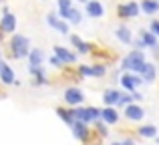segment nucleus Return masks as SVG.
Wrapping results in <instances>:
<instances>
[{
  "label": "nucleus",
  "mask_w": 159,
  "mask_h": 145,
  "mask_svg": "<svg viewBox=\"0 0 159 145\" xmlns=\"http://www.w3.org/2000/svg\"><path fill=\"white\" fill-rule=\"evenodd\" d=\"M0 4H2V0H0Z\"/></svg>",
  "instance_id": "obj_38"
},
{
  "label": "nucleus",
  "mask_w": 159,
  "mask_h": 145,
  "mask_svg": "<svg viewBox=\"0 0 159 145\" xmlns=\"http://www.w3.org/2000/svg\"><path fill=\"white\" fill-rule=\"evenodd\" d=\"M85 12L91 18H103V16H105V6H103L99 0H89V2L85 4Z\"/></svg>",
  "instance_id": "obj_11"
},
{
  "label": "nucleus",
  "mask_w": 159,
  "mask_h": 145,
  "mask_svg": "<svg viewBox=\"0 0 159 145\" xmlns=\"http://www.w3.org/2000/svg\"><path fill=\"white\" fill-rule=\"evenodd\" d=\"M62 99H65V103L70 105V107H81L83 101H85V93H83L79 87H69V89H65Z\"/></svg>",
  "instance_id": "obj_6"
},
{
  "label": "nucleus",
  "mask_w": 159,
  "mask_h": 145,
  "mask_svg": "<svg viewBox=\"0 0 159 145\" xmlns=\"http://www.w3.org/2000/svg\"><path fill=\"white\" fill-rule=\"evenodd\" d=\"M0 30H2L4 34H14V32H16V16L10 12V8H8V6H2Z\"/></svg>",
  "instance_id": "obj_3"
},
{
  "label": "nucleus",
  "mask_w": 159,
  "mask_h": 145,
  "mask_svg": "<svg viewBox=\"0 0 159 145\" xmlns=\"http://www.w3.org/2000/svg\"><path fill=\"white\" fill-rule=\"evenodd\" d=\"M123 115H125V119H129V121H141V119L145 117V111H143L141 105L131 103V105H127L123 109Z\"/></svg>",
  "instance_id": "obj_10"
},
{
  "label": "nucleus",
  "mask_w": 159,
  "mask_h": 145,
  "mask_svg": "<svg viewBox=\"0 0 159 145\" xmlns=\"http://www.w3.org/2000/svg\"><path fill=\"white\" fill-rule=\"evenodd\" d=\"M137 135L143 139H155L157 137V127L155 125H141L137 129Z\"/></svg>",
  "instance_id": "obj_22"
},
{
  "label": "nucleus",
  "mask_w": 159,
  "mask_h": 145,
  "mask_svg": "<svg viewBox=\"0 0 159 145\" xmlns=\"http://www.w3.org/2000/svg\"><path fill=\"white\" fill-rule=\"evenodd\" d=\"M105 75H107V67H105V65H101V63L91 65V77L99 79V77H105Z\"/></svg>",
  "instance_id": "obj_26"
},
{
  "label": "nucleus",
  "mask_w": 159,
  "mask_h": 145,
  "mask_svg": "<svg viewBox=\"0 0 159 145\" xmlns=\"http://www.w3.org/2000/svg\"><path fill=\"white\" fill-rule=\"evenodd\" d=\"M119 99H121V91H117V89H107L105 93H103V103H105V107H117Z\"/></svg>",
  "instance_id": "obj_18"
},
{
  "label": "nucleus",
  "mask_w": 159,
  "mask_h": 145,
  "mask_svg": "<svg viewBox=\"0 0 159 145\" xmlns=\"http://www.w3.org/2000/svg\"><path fill=\"white\" fill-rule=\"evenodd\" d=\"M131 97H133V103H135V101H143V95H141L139 91H135V93H131Z\"/></svg>",
  "instance_id": "obj_31"
},
{
  "label": "nucleus",
  "mask_w": 159,
  "mask_h": 145,
  "mask_svg": "<svg viewBox=\"0 0 159 145\" xmlns=\"http://www.w3.org/2000/svg\"><path fill=\"white\" fill-rule=\"evenodd\" d=\"M115 36L121 40L123 44H131L133 43V34H131V30H129L125 24H121V26H117V30H115Z\"/></svg>",
  "instance_id": "obj_19"
},
{
  "label": "nucleus",
  "mask_w": 159,
  "mask_h": 145,
  "mask_svg": "<svg viewBox=\"0 0 159 145\" xmlns=\"http://www.w3.org/2000/svg\"><path fill=\"white\" fill-rule=\"evenodd\" d=\"M101 121L105 123V125H115V123L119 121V111H117V107H105V109H101Z\"/></svg>",
  "instance_id": "obj_16"
},
{
  "label": "nucleus",
  "mask_w": 159,
  "mask_h": 145,
  "mask_svg": "<svg viewBox=\"0 0 159 145\" xmlns=\"http://www.w3.org/2000/svg\"><path fill=\"white\" fill-rule=\"evenodd\" d=\"M155 143H157V145H159V137H155Z\"/></svg>",
  "instance_id": "obj_37"
},
{
  "label": "nucleus",
  "mask_w": 159,
  "mask_h": 145,
  "mask_svg": "<svg viewBox=\"0 0 159 145\" xmlns=\"http://www.w3.org/2000/svg\"><path fill=\"white\" fill-rule=\"evenodd\" d=\"M81 16H83L81 10L73 6V8H70V12H69V16H66V22H69V24H81V20H83Z\"/></svg>",
  "instance_id": "obj_25"
},
{
  "label": "nucleus",
  "mask_w": 159,
  "mask_h": 145,
  "mask_svg": "<svg viewBox=\"0 0 159 145\" xmlns=\"http://www.w3.org/2000/svg\"><path fill=\"white\" fill-rule=\"evenodd\" d=\"M121 145H137V143L133 141V139H123V141H121Z\"/></svg>",
  "instance_id": "obj_32"
},
{
  "label": "nucleus",
  "mask_w": 159,
  "mask_h": 145,
  "mask_svg": "<svg viewBox=\"0 0 159 145\" xmlns=\"http://www.w3.org/2000/svg\"><path fill=\"white\" fill-rule=\"evenodd\" d=\"M57 2H58V12H57V14L61 16L62 20H66L70 8H73V0H57Z\"/></svg>",
  "instance_id": "obj_24"
},
{
  "label": "nucleus",
  "mask_w": 159,
  "mask_h": 145,
  "mask_svg": "<svg viewBox=\"0 0 159 145\" xmlns=\"http://www.w3.org/2000/svg\"><path fill=\"white\" fill-rule=\"evenodd\" d=\"M139 77L143 79V83H153L157 79V67L153 63H147V61H145V65L139 71Z\"/></svg>",
  "instance_id": "obj_14"
},
{
  "label": "nucleus",
  "mask_w": 159,
  "mask_h": 145,
  "mask_svg": "<svg viewBox=\"0 0 159 145\" xmlns=\"http://www.w3.org/2000/svg\"><path fill=\"white\" fill-rule=\"evenodd\" d=\"M26 59H28V67H43V63H44V59H47V55H44L43 48L34 47V48H30V52H28Z\"/></svg>",
  "instance_id": "obj_13"
},
{
  "label": "nucleus",
  "mask_w": 159,
  "mask_h": 145,
  "mask_svg": "<svg viewBox=\"0 0 159 145\" xmlns=\"http://www.w3.org/2000/svg\"><path fill=\"white\" fill-rule=\"evenodd\" d=\"M2 63H4V61H2V57H0V67H2Z\"/></svg>",
  "instance_id": "obj_35"
},
{
  "label": "nucleus",
  "mask_w": 159,
  "mask_h": 145,
  "mask_svg": "<svg viewBox=\"0 0 159 145\" xmlns=\"http://www.w3.org/2000/svg\"><path fill=\"white\" fill-rule=\"evenodd\" d=\"M111 145H121V141H113V143H111Z\"/></svg>",
  "instance_id": "obj_34"
},
{
  "label": "nucleus",
  "mask_w": 159,
  "mask_h": 145,
  "mask_svg": "<svg viewBox=\"0 0 159 145\" xmlns=\"http://www.w3.org/2000/svg\"><path fill=\"white\" fill-rule=\"evenodd\" d=\"M95 125H97V133H99V137H105V135L109 133V129H107V125L105 123L101 121V119H99L97 123H95Z\"/></svg>",
  "instance_id": "obj_28"
},
{
  "label": "nucleus",
  "mask_w": 159,
  "mask_h": 145,
  "mask_svg": "<svg viewBox=\"0 0 159 145\" xmlns=\"http://www.w3.org/2000/svg\"><path fill=\"white\" fill-rule=\"evenodd\" d=\"M48 63H51V65H52V67H54V69H62V67H65V65H62V63H61V59H58V57H57V55H52V57H48Z\"/></svg>",
  "instance_id": "obj_29"
},
{
  "label": "nucleus",
  "mask_w": 159,
  "mask_h": 145,
  "mask_svg": "<svg viewBox=\"0 0 159 145\" xmlns=\"http://www.w3.org/2000/svg\"><path fill=\"white\" fill-rule=\"evenodd\" d=\"M139 39L143 40L145 48H155V47H159V44H157V36L153 34V32H149V30H141L139 32Z\"/></svg>",
  "instance_id": "obj_20"
},
{
  "label": "nucleus",
  "mask_w": 159,
  "mask_h": 145,
  "mask_svg": "<svg viewBox=\"0 0 159 145\" xmlns=\"http://www.w3.org/2000/svg\"><path fill=\"white\" fill-rule=\"evenodd\" d=\"M54 55H57L58 59H61V63L66 65V67L77 63V55H75V52H70L66 47H61V44H57V47H54Z\"/></svg>",
  "instance_id": "obj_12"
},
{
  "label": "nucleus",
  "mask_w": 159,
  "mask_h": 145,
  "mask_svg": "<svg viewBox=\"0 0 159 145\" xmlns=\"http://www.w3.org/2000/svg\"><path fill=\"white\" fill-rule=\"evenodd\" d=\"M57 115H58V117H61L69 127H73V125H75V121H77V119H75L73 109H65V107H58V109H57Z\"/></svg>",
  "instance_id": "obj_21"
},
{
  "label": "nucleus",
  "mask_w": 159,
  "mask_h": 145,
  "mask_svg": "<svg viewBox=\"0 0 159 145\" xmlns=\"http://www.w3.org/2000/svg\"><path fill=\"white\" fill-rule=\"evenodd\" d=\"M43 2H47V0H43Z\"/></svg>",
  "instance_id": "obj_39"
},
{
  "label": "nucleus",
  "mask_w": 159,
  "mask_h": 145,
  "mask_svg": "<svg viewBox=\"0 0 159 145\" xmlns=\"http://www.w3.org/2000/svg\"><path fill=\"white\" fill-rule=\"evenodd\" d=\"M119 83L127 93H135V91L139 89V85L143 83V79H141L137 73H123L121 79H119Z\"/></svg>",
  "instance_id": "obj_5"
},
{
  "label": "nucleus",
  "mask_w": 159,
  "mask_h": 145,
  "mask_svg": "<svg viewBox=\"0 0 159 145\" xmlns=\"http://www.w3.org/2000/svg\"><path fill=\"white\" fill-rule=\"evenodd\" d=\"M30 39L20 32H14L10 36V43H8V52H10L12 59H26L28 52H30Z\"/></svg>",
  "instance_id": "obj_1"
},
{
  "label": "nucleus",
  "mask_w": 159,
  "mask_h": 145,
  "mask_svg": "<svg viewBox=\"0 0 159 145\" xmlns=\"http://www.w3.org/2000/svg\"><path fill=\"white\" fill-rule=\"evenodd\" d=\"M141 10L145 12V14H157V10H159V0H141Z\"/></svg>",
  "instance_id": "obj_23"
},
{
  "label": "nucleus",
  "mask_w": 159,
  "mask_h": 145,
  "mask_svg": "<svg viewBox=\"0 0 159 145\" xmlns=\"http://www.w3.org/2000/svg\"><path fill=\"white\" fill-rule=\"evenodd\" d=\"M143 65H145V55H143V51H137V48L131 51L129 55H125L123 61H121V69L125 73H137L139 75Z\"/></svg>",
  "instance_id": "obj_2"
},
{
  "label": "nucleus",
  "mask_w": 159,
  "mask_h": 145,
  "mask_svg": "<svg viewBox=\"0 0 159 145\" xmlns=\"http://www.w3.org/2000/svg\"><path fill=\"white\" fill-rule=\"evenodd\" d=\"M149 32H153L155 36H159V20H151V24H149Z\"/></svg>",
  "instance_id": "obj_30"
},
{
  "label": "nucleus",
  "mask_w": 159,
  "mask_h": 145,
  "mask_svg": "<svg viewBox=\"0 0 159 145\" xmlns=\"http://www.w3.org/2000/svg\"><path fill=\"white\" fill-rule=\"evenodd\" d=\"M2 40H4V32L0 30V43H2Z\"/></svg>",
  "instance_id": "obj_33"
},
{
  "label": "nucleus",
  "mask_w": 159,
  "mask_h": 145,
  "mask_svg": "<svg viewBox=\"0 0 159 145\" xmlns=\"http://www.w3.org/2000/svg\"><path fill=\"white\" fill-rule=\"evenodd\" d=\"M133 103V97H131V93H121V99H119V103H117V107H127V105H131Z\"/></svg>",
  "instance_id": "obj_27"
},
{
  "label": "nucleus",
  "mask_w": 159,
  "mask_h": 145,
  "mask_svg": "<svg viewBox=\"0 0 159 145\" xmlns=\"http://www.w3.org/2000/svg\"><path fill=\"white\" fill-rule=\"evenodd\" d=\"M70 44L79 51V55H89V52L93 51V44L83 40L81 36H77V34H70Z\"/></svg>",
  "instance_id": "obj_17"
},
{
  "label": "nucleus",
  "mask_w": 159,
  "mask_h": 145,
  "mask_svg": "<svg viewBox=\"0 0 159 145\" xmlns=\"http://www.w3.org/2000/svg\"><path fill=\"white\" fill-rule=\"evenodd\" d=\"M79 2H85V4H87V2H89V0H79Z\"/></svg>",
  "instance_id": "obj_36"
},
{
  "label": "nucleus",
  "mask_w": 159,
  "mask_h": 145,
  "mask_svg": "<svg viewBox=\"0 0 159 145\" xmlns=\"http://www.w3.org/2000/svg\"><path fill=\"white\" fill-rule=\"evenodd\" d=\"M70 129H73L75 139H79V141H83V143H87V141H89V137L93 135V131L89 129V125L83 123V121H75V125L70 127Z\"/></svg>",
  "instance_id": "obj_9"
},
{
  "label": "nucleus",
  "mask_w": 159,
  "mask_h": 145,
  "mask_svg": "<svg viewBox=\"0 0 159 145\" xmlns=\"http://www.w3.org/2000/svg\"><path fill=\"white\" fill-rule=\"evenodd\" d=\"M28 73L32 77V87L48 85V77H47V69L44 67H28Z\"/></svg>",
  "instance_id": "obj_8"
},
{
  "label": "nucleus",
  "mask_w": 159,
  "mask_h": 145,
  "mask_svg": "<svg viewBox=\"0 0 159 145\" xmlns=\"http://www.w3.org/2000/svg\"><path fill=\"white\" fill-rule=\"evenodd\" d=\"M139 10H141V8H139V4H137L135 0H129V2L117 6V14H119V18H123V20L137 18V16H139Z\"/></svg>",
  "instance_id": "obj_7"
},
{
  "label": "nucleus",
  "mask_w": 159,
  "mask_h": 145,
  "mask_svg": "<svg viewBox=\"0 0 159 145\" xmlns=\"http://www.w3.org/2000/svg\"><path fill=\"white\" fill-rule=\"evenodd\" d=\"M47 24L51 28H54L57 32H61V34H70V24L66 22V20H62L61 16L57 14V12H48L47 14Z\"/></svg>",
  "instance_id": "obj_4"
},
{
  "label": "nucleus",
  "mask_w": 159,
  "mask_h": 145,
  "mask_svg": "<svg viewBox=\"0 0 159 145\" xmlns=\"http://www.w3.org/2000/svg\"><path fill=\"white\" fill-rule=\"evenodd\" d=\"M0 83L2 85H14V83H18L14 71H12V67L8 63H2V67H0Z\"/></svg>",
  "instance_id": "obj_15"
}]
</instances>
